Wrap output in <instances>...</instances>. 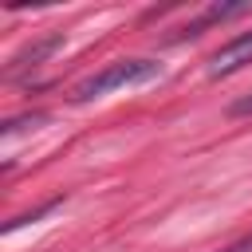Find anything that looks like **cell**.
<instances>
[{
	"instance_id": "5b68a950",
	"label": "cell",
	"mask_w": 252,
	"mask_h": 252,
	"mask_svg": "<svg viewBox=\"0 0 252 252\" xmlns=\"http://www.w3.org/2000/svg\"><path fill=\"white\" fill-rule=\"evenodd\" d=\"M232 114H252V94L240 98V102H232Z\"/></svg>"
},
{
	"instance_id": "7a4b0ae2",
	"label": "cell",
	"mask_w": 252,
	"mask_h": 252,
	"mask_svg": "<svg viewBox=\"0 0 252 252\" xmlns=\"http://www.w3.org/2000/svg\"><path fill=\"white\" fill-rule=\"evenodd\" d=\"M248 63H252V32L236 35L232 43H224L220 51L209 55V79H224V75H232V71H240Z\"/></svg>"
},
{
	"instance_id": "277c9868",
	"label": "cell",
	"mask_w": 252,
	"mask_h": 252,
	"mask_svg": "<svg viewBox=\"0 0 252 252\" xmlns=\"http://www.w3.org/2000/svg\"><path fill=\"white\" fill-rule=\"evenodd\" d=\"M220 252H252V236H244V240H236V244H228Z\"/></svg>"
},
{
	"instance_id": "3957f363",
	"label": "cell",
	"mask_w": 252,
	"mask_h": 252,
	"mask_svg": "<svg viewBox=\"0 0 252 252\" xmlns=\"http://www.w3.org/2000/svg\"><path fill=\"white\" fill-rule=\"evenodd\" d=\"M59 43H63V35H47V39H39V43L24 47V51L12 59V67H8V71H20V67H35V63H39V59H47V55H51Z\"/></svg>"
},
{
	"instance_id": "6da1fadb",
	"label": "cell",
	"mask_w": 252,
	"mask_h": 252,
	"mask_svg": "<svg viewBox=\"0 0 252 252\" xmlns=\"http://www.w3.org/2000/svg\"><path fill=\"white\" fill-rule=\"evenodd\" d=\"M161 75V63L158 59H122V63H110L102 67L98 75L83 79L75 87V102H91V98H102L110 91H122V87H138V83H150Z\"/></svg>"
}]
</instances>
